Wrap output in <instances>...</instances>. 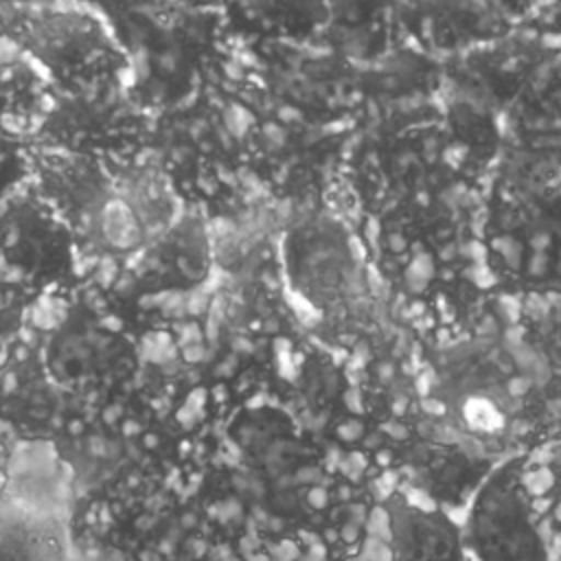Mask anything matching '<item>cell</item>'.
<instances>
[{"label": "cell", "mask_w": 561, "mask_h": 561, "mask_svg": "<svg viewBox=\"0 0 561 561\" xmlns=\"http://www.w3.org/2000/svg\"><path fill=\"white\" fill-rule=\"evenodd\" d=\"M35 188L68 221L79 248L88 243L99 254L123 256L147 243L110 164L44 151V171Z\"/></svg>", "instance_id": "cell-4"}, {"label": "cell", "mask_w": 561, "mask_h": 561, "mask_svg": "<svg viewBox=\"0 0 561 561\" xmlns=\"http://www.w3.org/2000/svg\"><path fill=\"white\" fill-rule=\"evenodd\" d=\"M35 149L26 134L0 123V202L33 180Z\"/></svg>", "instance_id": "cell-16"}, {"label": "cell", "mask_w": 561, "mask_h": 561, "mask_svg": "<svg viewBox=\"0 0 561 561\" xmlns=\"http://www.w3.org/2000/svg\"><path fill=\"white\" fill-rule=\"evenodd\" d=\"M495 9H500L508 20H519L526 13L541 7L546 0H489Z\"/></svg>", "instance_id": "cell-17"}, {"label": "cell", "mask_w": 561, "mask_h": 561, "mask_svg": "<svg viewBox=\"0 0 561 561\" xmlns=\"http://www.w3.org/2000/svg\"><path fill=\"white\" fill-rule=\"evenodd\" d=\"M110 24L127 57V88L151 110L195 92L217 57L224 22L217 11L173 0H83Z\"/></svg>", "instance_id": "cell-1"}, {"label": "cell", "mask_w": 561, "mask_h": 561, "mask_svg": "<svg viewBox=\"0 0 561 561\" xmlns=\"http://www.w3.org/2000/svg\"><path fill=\"white\" fill-rule=\"evenodd\" d=\"M11 451H13V443L0 434V500L4 497V489H7V478H9V462H11Z\"/></svg>", "instance_id": "cell-18"}, {"label": "cell", "mask_w": 561, "mask_h": 561, "mask_svg": "<svg viewBox=\"0 0 561 561\" xmlns=\"http://www.w3.org/2000/svg\"><path fill=\"white\" fill-rule=\"evenodd\" d=\"M42 296L0 267V355L26 333L31 311Z\"/></svg>", "instance_id": "cell-15"}, {"label": "cell", "mask_w": 561, "mask_h": 561, "mask_svg": "<svg viewBox=\"0 0 561 561\" xmlns=\"http://www.w3.org/2000/svg\"><path fill=\"white\" fill-rule=\"evenodd\" d=\"M327 26L322 37L342 55L357 61L381 57L394 37V0H324Z\"/></svg>", "instance_id": "cell-13"}, {"label": "cell", "mask_w": 561, "mask_h": 561, "mask_svg": "<svg viewBox=\"0 0 561 561\" xmlns=\"http://www.w3.org/2000/svg\"><path fill=\"white\" fill-rule=\"evenodd\" d=\"M7 33L53 90L127 81V57L105 18L83 0H44L20 11Z\"/></svg>", "instance_id": "cell-2"}, {"label": "cell", "mask_w": 561, "mask_h": 561, "mask_svg": "<svg viewBox=\"0 0 561 561\" xmlns=\"http://www.w3.org/2000/svg\"><path fill=\"white\" fill-rule=\"evenodd\" d=\"M136 254V280L153 289L195 287L210 270V243L195 217H178Z\"/></svg>", "instance_id": "cell-10"}, {"label": "cell", "mask_w": 561, "mask_h": 561, "mask_svg": "<svg viewBox=\"0 0 561 561\" xmlns=\"http://www.w3.org/2000/svg\"><path fill=\"white\" fill-rule=\"evenodd\" d=\"M50 83L22 46L0 31V123L31 134L50 99Z\"/></svg>", "instance_id": "cell-14"}, {"label": "cell", "mask_w": 561, "mask_h": 561, "mask_svg": "<svg viewBox=\"0 0 561 561\" xmlns=\"http://www.w3.org/2000/svg\"><path fill=\"white\" fill-rule=\"evenodd\" d=\"M285 265L294 289L313 307L337 309L366 294V278L346 232L331 219H309L285 241Z\"/></svg>", "instance_id": "cell-7"}, {"label": "cell", "mask_w": 561, "mask_h": 561, "mask_svg": "<svg viewBox=\"0 0 561 561\" xmlns=\"http://www.w3.org/2000/svg\"><path fill=\"white\" fill-rule=\"evenodd\" d=\"M50 379L68 394L101 401L129 368V346L90 305H75L37 340Z\"/></svg>", "instance_id": "cell-6"}, {"label": "cell", "mask_w": 561, "mask_h": 561, "mask_svg": "<svg viewBox=\"0 0 561 561\" xmlns=\"http://www.w3.org/2000/svg\"><path fill=\"white\" fill-rule=\"evenodd\" d=\"M79 241L33 180L0 202V267L44 296L75 283Z\"/></svg>", "instance_id": "cell-5"}, {"label": "cell", "mask_w": 561, "mask_h": 561, "mask_svg": "<svg viewBox=\"0 0 561 561\" xmlns=\"http://www.w3.org/2000/svg\"><path fill=\"white\" fill-rule=\"evenodd\" d=\"M0 561H72L68 513L2 497Z\"/></svg>", "instance_id": "cell-12"}, {"label": "cell", "mask_w": 561, "mask_h": 561, "mask_svg": "<svg viewBox=\"0 0 561 561\" xmlns=\"http://www.w3.org/2000/svg\"><path fill=\"white\" fill-rule=\"evenodd\" d=\"M186 9H195V11H217L221 13V9L230 2V0H173Z\"/></svg>", "instance_id": "cell-19"}, {"label": "cell", "mask_w": 561, "mask_h": 561, "mask_svg": "<svg viewBox=\"0 0 561 561\" xmlns=\"http://www.w3.org/2000/svg\"><path fill=\"white\" fill-rule=\"evenodd\" d=\"M392 24L423 53L447 55L502 39L513 20L489 0H394Z\"/></svg>", "instance_id": "cell-9"}, {"label": "cell", "mask_w": 561, "mask_h": 561, "mask_svg": "<svg viewBox=\"0 0 561 561\" xmlns=\"http://www.w3.org/2000/svg\"><path fill=\"white\" fill-rule=\"evenodd\" d=\"M224 28L254 39L311 42L327 26L324 0H230L221 9Z\"/></svg>", "instance_id": "cell-11"}, {"label": "cell", "mask_w": 561, "mask_h": 561, "mask_svg": "<svg viewBox=\"0 0 561 561\" xmlns=\"http://www.w3.org/2000/svg\"><path fill=\"white\" fill-rule=\"evenodd\" d=\"M149 138V110L136 101L127 81L53 90L28 134L33 147L103 164L136 160Z\"/></svg>", "instance_id": "cell-3"}, {"label": "cell", "mask_w": 561, "mask_h": 561, "mask_svg": "<svg viewBox=\"0 0 561 561\" xmlns=\"http://www.w3.org/2000/svg\"><path fill=\"white\" fill-rule=\"evenodd\" d=\"M70 403L26 333L0 355V434L13 445L48 443Z\"/></svg>", "instance_id": "cell-8"}]
</instances>
